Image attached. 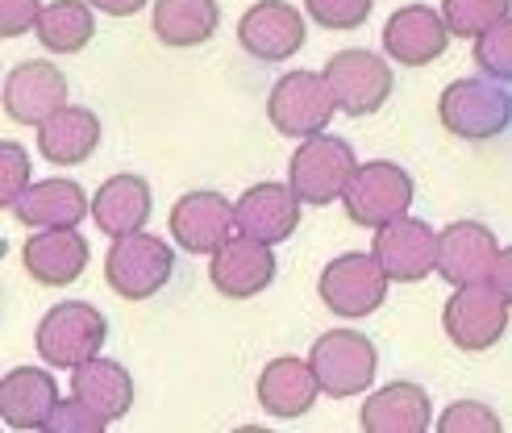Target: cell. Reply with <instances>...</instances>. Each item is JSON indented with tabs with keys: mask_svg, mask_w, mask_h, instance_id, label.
I'll return each instance as SVG.
<instances>
[{
	"mask_svg": "<svg viewBox=\"0 0 512 433\" xmlns=\"http://www.w3.org/2000/svg\"><path fill=\"white\" fill-rule=\"evenodd\" d=\"M42 0H0V38H21L42 17Z\"/></svg>",
	"mask_w": 512,
	"mask_h": 433,
	"instance_id": "obj_35",
	"label": "cell"
},
{
	"mask_svg": "<svg viewBox=\"0 0 512 433\" xmlns=\"http://www.w3.org/2000/svg\"><path fill=\"white\" fill-rule=\"evenodd\" d=\"M317 396H321V379L309 359L284 354V359H271L259 375V404L279 421L304 417L317 404Z\"/></svg>",
	"mask_w": 512,
	"mask_h": 433,
	"instance_id": "obj_22",
	"label": "cell"
},
{
	"mask_svg": "<svg viewBox=\"0 0 512 433\" xmlns=\"http://www.w3.org/2000/svg\"><path fill=\"white\" fill-rule=\"evenodd\" d=\"M100 146V117L80 105H63L38 125V155L55 167H80Z\"/></svg>",
	"mask_w": 512,
	"mask_h": 433,
	"instance_id": "obj_25",
	"label": "cell"
},
{
	"mask_svg": "<svg viewBox=\"0 0 512 433\" xmlns=\"http://www.w3.org/2000/svg\"><path fill=\"white\" fill-rule=\"evenodd\" d=\"M150 25H155V38L163 46H200L217 34L221 25V9L217 0H159L155 13H150Z\"/></svg>",
	"mask_w": 512,
	"mask_h": 433,
	"instance_id": "obj_27",
	"label": "cell"
},
{
	"mask_svg": "<svg viewBox=\"0 0 512 433\" xmlns=\"http://www.w3.org/2000/svg\"><path fill=\"white\" fill-rule=\"evenodd\" d=\"M92 213L88 192L75 180H34L17 196L13 217L30 229H75L84 217Z\"/></svg>",
	"mask_w": 512,
	"mask_h": 433,
	"instance_id": "obj_21",
	"label": "cell"
},
{
	"mask_svg": "<svg viewBox=\"0 0 512 433\" xmlns=\"http://www.w3.org/2000/svg\"><path fill=\"white\" fill-rule=\"evenodd\" d=\"M309 363L321 379V392L334 396V400H350V396H363L375 384V371H379V350L371 338L354 334V329H329L313 342Z\"/></svg>",
	"mask_w": 512,
	"mask_h": 433,
	"instance_id": "obj_9",
	"label": "cell"
},
{
	"mask_svg": "<svg viewBox=\"0 0 512 433\" xmlns=\"http://www.w3.org/2000/svg\"><path fill=\"white\" fill-rule=\"evenodd\" d=\"M454 30L442 9L429 5H404L383 25V50L400 67H429L433 59L446 55Z\"/></svg>",
	"mask_w": 512,
	"mask_h": 433,
	"instance_id": "obj_14",
	"label": "cell"
},
{
	"mask_svg": "<svg viewBox=\"0 0 512 433\" xmlns=\"http://www.w3.org/2000/svg\"><path fill=\"white\" fill-rule=\"evenodd\" d=\"M508 309H512L508 296L492 284V279L454 288V296L446 300V309H442L446 338L458 350H467V354L492 350L504 338V329H508Z\"/></svg>",
	"mask_w": 512,
	"mask_h": 433,
	"instance_id": "obj_8",
	"label": "cell"
},
{
	"mask_svg": "<svg viewBox=\"0 0 512 433\" xmlns=\"http://www.w3.org/2000/svg\"><path fill=\"white\" fill-rule=\"evenodd\" d=\"M275 271H279V263H275L271 242H259L250 234H234L209 263L213 288L229 300H250V296L267 292L275 284Z\"/></svg>",
	"mask_w": 512,
	"mask_h": 433,
	"instance_id": "obj_15",
	"label": "cell"
},
{
	"mask_svg": "<svg viewBox=\"0 0 512 433\" xmlns=\"http://www.w3.org/2000/svg\"><path fill=\"white\" fill-rule=\"evenodd\" d=\"M512 0H442V13L450 21L454 38H479L488 34L496 21H504Z\"/></svg>",
	"mask_w": 512,
	"mask_h": 433,
	"instance_id": "obj_29",
	"label": "cell"
},
{
	"mask_svg": "<svg viewBox=\"0 0 512 433\" xmlns=\"http://www.w3.org/2000/svg\"><path fill=\"white\" fill-rule=\"evenodd\" d=\"M475 67L500 84H512V13L475 38Z\"/></svg>",
	"mask_w": 512,
	"mask_h": 433,
	"instance_id": "obj_30",
	"label": "cell"
},
{
	"mask_svg": "<svg viewBox=\"0 0 512 433\" xmlns=\"http://www.w3.org/2000/svg\"><path fill=\"white\" fill-rule=\"evenodd\" d=\"M59 409V379L42 367H13L0 379V421L9 429H42Z\"/></svg>",
	"mask_w": 512,
	"mask_h": 433,
	"instance_id": "obj_20",
	"label": "cell"
},
{
	"mask_svg": "<svg viewBox=\"0 0 512 433\" xmlns=\"http://www.w3.org/2000/svg\"><path fill=\"white\" fill-rule=\"evenodd\" d=\"M113 421H105L96 409H88V404L80 396H71V400H59V409L55 417H50L46 433H105Z\"/></svg>",
	"mask_w": 512,
	"mask_h": 433,
	"instance_id": "obj_34",
	"label": "cell"
},
{
	"mask_svg": "<svg viewBox=\"0 0 512 433\" xmlns=\"http://www.w3.org/2000/svg\"><path fill=\"white\" fill-rule=\"evenodd\" d=\"M438 117L454 138L488 142L512 125V96L492 75H483V80H454L438 100Z\"/></svg>",
	"mask_w": 512,
	"mask_h": 433,
	"instance_id": "obj_5",
	"label": "cell"
},
{
	"mask_svg": "<svg viewBox=\"0 0 512 433\" xmlns=\"http://www.w3.org/2000/svg\"><path fill=\"white\" fill-rule=\"evenodd\" d=\"M496 259H500V242L483 221H450L446 229H438V275L446 284L463 288L492 279Z\"/></svg>",
	"mask_w": 512,
	"mask_h": 433,
	"instance_id": "obj_16",
	"label": "cell"
},
{
	"mask_svg": "<svg viewBox=\"0 0 512 433\" xmlns=\"http://www.w3.org/2000/svg\"><path fill=\"white\" fill-rule=\"evenodd\" d=\"M325 80L338 96V109L346 117H371L388 105V96L396 88L392 67L371 50H338L325 63Z\"/></svg>",
	"mask_w": 512,
	"mask_h": 433,
	"instance_id": "obj_10",
	"label": "cell"
},
{
	"mask_svg": "<svg viewBox=\"0 0 512 433\" xmlns=\"http://www.w3.org/2000/svg\"><path fill=\"white\" fill-rule=\"evenodd\" d=\"M175 271V250L167 246V238L159 234H125L113 238L109 254H105V284L121 296V300H150L171 284Z\"/></svg>",
	"mask_w": 512,
	"mask_h": 433,
	"instance_id": "obj_2",
	"label": "cell"
},
{
	"mask_svg": "<svg viewBox=\"0 0 512 433\" xmlns=\"http://www.w3.org/2000/svg\"><path fill=\"white\" fill-rule=\"evenodd\" d=\"M150 213H155V200H150V184L142 175H113L92 196V221L105 238L138 234L146 229Z\"/></svg>",
	"mask_w": 512,
	"mask_h": 433,
	"instance_id": "obj_23",
	"label": "cell"
},
{
	"mask_svg": "<svg viewBox=\"0 0 512 433\" xmlns=\"http://www.w3.org/2000/svg\"><path fill=\"white\" fill-rule=\"evenodd\" d=\"M34 34L50 55H80V50L96 38L92 0H55V5H46L38 25H34Z\"/></svg>",
	"mask_w": 512,
	"mask_h": 433,
	"instance_id": "obj_28",
	"label": "cell"
},
{
	"mask_svg": "<svg viewBox=\"0 0 512 433\" xmlns=\"http://www.w3.org/2000/svg\"><path fill=\"white\" fill-rule=\"evenodd\" d=\"M338 109V96L334 88H329L325 80V71H288V75H279L271 96H267V121L275 125L284 138H317L325 134V125L334 121Z\"/></svg>",
	"mask_w": 512,
	"mask_h": 433,
	"instance_id": "obj_3",
	"label": "cell"
},
{
	"mask_svg": "<svg viewBox=\"0 0 512 433\" xmlns=\"http://www.w3.org/2000/svg\"><path fill=\"white\" fill-rule=\"evenodd\" d=\"M88 238H80L75 229H38V234L25 242L21 263L30 271L34 284L42 288H67L88 271Z\"/></svg>",
	"mask_w": 512,
	"mask_h": 433,
	"instance_id": "obj_19",
	"label": "cell"
},
{
	"mask_svg": "<svg viewBox=\"0 0 512 433\" xmlns=\"http://www.w3.org/2000/svg\"><path fill=\"white\" fill-rule=\"evenodd\" d=\"M34 184L30 175V155H25V146L17 142H5L0 146V205H17V196Z\"/></svg>",
	"mask_w": 512,
	"mask_h": 433,
	"instance_id": "obj_33",
	"label": "cell"
},
{
	"mask_svg": "<svg viewBox=\"0 0 512 433\" xmlns=\"http://www.w3.org/2000/svg\"><path fill=\"white\" fill-rule=\"evenodd\" d=\"M300 205L292 184H254L238 196V234H250L259 242H288L300 229Z\"/></svg>",
	"mask_w": 512,
	"mask_h": 433,
	"instance_id": "obj_18",
	"label": "cell"
},
{
	"mask_svg": "<svg viewBox=\"0 0 512 433\" xmlns=\"http://www.w3.org/2000/svg\"><path fill=\"white\" fill-rule=\"evenodd\" d=\"M171 238L188 254H217L238 234V205H229L221 192H184L171 205Z\"/></svg>",
	"mask_w": 512,
	"mask_h": 433,
	"instance_id": "obj_11",
	"label": "cell"
},
{
	"mask_svg": "<svg viewBox=\"0 0 512 433\" xmlns=\"http://www.w3.org/2000/svg\"><path fill=\"white\" fill-rule=\"evenodd\" d=\"M105 338H109V321L88 300L55 304V309H50L34 329V346L42 354V363L46 367H63V371H75L80 363L96 359L100 346H105Z\"/></svg>",
	"mask_w": 512,
	"mask_h": 433,
	"instance_id": "obj_1",
	"label": "cell"
},
{
	"mask_svg": "<svg viewBox=\"0 0 512 433\" xmlns=\"http://www.w3.org/2000/svg\"><path fill=\"white\" fill-rule=\"evenodd\" d=\"M438 433H500V417L479 400H454L438 417Z\"/></svg>",
	"mask_w": 512,
	"mask_h": 433,
	"instance_id": "obj_32",
	"label": "cell"
},
{
	"mask_svg": "<svg viewBox=\"0 0 512 433\" xmlns=\"http://www.w3.org/2000/svg\"><path fill=\"white\" fill-rule=\"evenodd\" d=\"M392 275L383 271V263L375 259V250H350L338 254L317 279V296L329 313L338 317H371L383 300H388Z\"/></svg>",
	"mask_w": 512,
	"mask_h": 433,
	"instance_id": "obj_7",
	"label": "cell"
},
{
	"mask_svg": "<svg viewBox=\"0 0 512 433\" xmlns=\"http://www.w3.org/2000/svg\"><path fill=\"white\" fill-rule=\"evenodd\" d=\"M71 396H80L88 409H96L105 421H121L134 409V375L113 359H88L71 371Z\"/></svg>",
	"mask_w": 512,
	"mask_h": 433,
	"instance_id": "obj_26",
	"label": "cell"
},
{
	"mask_svg": "<svg viewBox=\"0 0 512 433\" xmlns=\"http://www.w3.org/2000/svg\"><path fill=\"white\" fill-rule=\"evenodd\" d=\"M375 259L392 275V284H421L438 271V234L421 217H400L392 225L375 229Z\"/></svg>",
	"mask_w": 512,
	"mask_h": 433,
	"instance_id": "obj_13",
	"label": "cell"
},
{
	"mask_svg": "<svg viewBox=\"0 0 512 433\" xmlns=\"http://www.w3.org/2000/svg\"><path fill=\"white\" fill-rule=\"evenodd\" d=\"M413 175H408L400 163H388V159H375V163H358L354 180L342 196L346 205V217L363 229H383L400 217H408L413 209Z\"/></svg>",
	"mask_w": 512,
	"mask_h": 433,
	"instance_id": "obj_6",
	"label": "cell"
},
{
	"mask_svg": "<svg viewBox=\"0 0 512 433\" xmlns=\"http://www.w3.org/2000/svg\"><path fill=\"white\" fill-rule=\"evenodd\" d=\"M358 425L367 433H425L433 425V404L429 392L421 384H396L379 388L367 396L363 413H358Z\"/></svg>",
	"mask_w": 512,
	"mask_h": 433,
	"instance_id": "obj_24",
	"label": "cell"
},
{
	"mask_svg": "<svg viewBox=\"0 0 512 433\" xmlns=\"http://www.w3.org/2000/svg\"><path fill=\"white\" fill-rule=\"evenodd\" d=\"M304 42H309V25H304V13L288 5V0L250 5L238 21V46L259 63H288Z\"/></svg>",
	"mask_w": 512,
	"mask_h": 433,
	"instance_id": "obj_12",
	"label": "cell"
},
{
	"mask_svg": "<svg viewBox=\"0 0 512 433\" xmlns=\"http://www.w3.org/2000/svg\"><path fill=\"white\" fill-rule=\"evenodd\" d=\"M492 284L508 296L512 304V246H500V259H496V271H492Z\"/></svg>",
	"mask_w": 512,
	"mask_h": 433,
	"instance_id": "obj_36",
	"label": "cell"
},
{
	"mask_svg": "<svg viewBox=\"0 0 512 433\" xmlns=\"http://www.w3.org/2000/svg\"><path fill=\"white\" fill-rule=\"evenodd\" d=\"M67 105V75L46 63V59H30L17 63L5 80V113L17 125H42L46 117H55Z\"/></svg>",
	"mask_w": 512,
	"mask_h": 433,
	"instance_id": "obj_17",
	"label": "cell"
},
{
	"mask_svg": "<svg viewBox=\"0 0 512 433\" xmlns=\"http://www.w3.org/2000/svg\"><path fill=\"white\" fill-rule=\"evenodd\" d=\"M375 9V0H304V13H309L325 30H358Z\"/></svg>",
	"mask_w": 512,
	"mask_h": 433,
	"instance_id": "obj_31",
	"label": "cell"
},
{
	"mask_svg": "<svg viewBox=\"0 0 512 433\" xmlns=\"http://www.w3.org/2000/svg\"><path fill=\"white\" fill-rule=\"evenodd\" d=\"M146 5H150V0H92V9H100L105 17H134Z\"/></svg>",
	"mask_w": 512,
	"mask_h": 433,
	"instance_id": "obj_37",
	"label": "cell"
},
{
	"mask_svg": "<svg viewBox=\"0 0 512 433\" xmlns=\"http://www.w3.org/2000/svg\"><path fill=\"white\" fill-rule=\"evenodd\" d=\"M354 171H358L354 146L338 134H317L296 146L288 163V184L296 188L304 205H334V200L346 196Z\"/></svg>",
	"mask_w": 512,
	"mask_h": 433,
	"instance_id": "obj_4",
	"label": "cell"
}]
</instances>
